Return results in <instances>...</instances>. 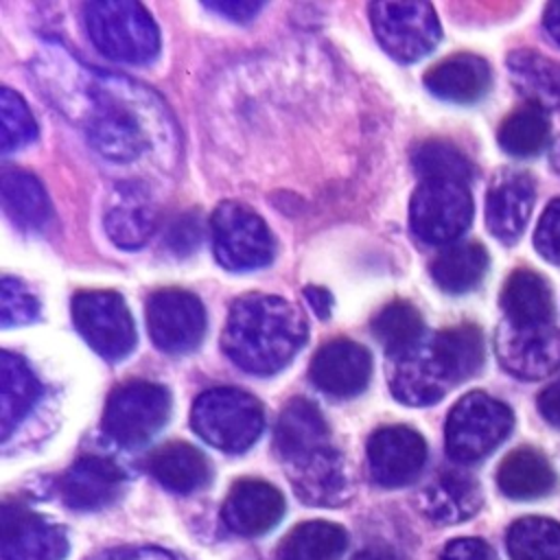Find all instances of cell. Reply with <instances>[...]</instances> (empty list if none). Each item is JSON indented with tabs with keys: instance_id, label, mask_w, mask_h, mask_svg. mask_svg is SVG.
Segmentation results:
<instances>
[{
	"instance_id": "obj_1",
	"label": "cell",
	"mask_w": 560,
	"mask_h": 560,
	"mask_svg": "<svg viewBox=\"0 0 560 560\" xmlns=\"http://www.w3.org/2000/svg\"><path fill=\"white\" fill-rule=\"evenodd\" d=\"M306 330L304 315L284 298L245 293L230 306L221 346L241 370L269 376L298 354Z\"/></svg>"
},
{
	"instance_id": "obj_2",
	"label": "cell",
	"mask_w": 560,
	"mask_h": 560,
	"mask_svg": "<svg viewBox=\"0 0 560 560\" xmlns=\"http://www.w3.org/2000/svg\"><path fill=\"white\" fill-rule=\"evenodd\" d=\"M83 15L92 44L109 59L147 63L160 50V31L138 2L96 0L85 4Z\"/></svg>"
},
{
	"instance_id": "obj_3",
	"label": "cell",
	"mask_w": 560,
	"mask_h": 560,
	"mask_svg": "<svg viewBox=\"0 0 560 560\" xmlns=\"http://www.w3.org/2000/svg\"><path fill=\"white\" fill-rule=\"evenodd\" d=\"M192 431L225 453L247 451L265 429L258 398L236 387H212L197 396L190 411Z\"/></svg>"
},
{
	"instance_id": "obj_4",
	"label": "cell",
	"mask_w": 560,
	"mask_h": 560,
	"mask_svg": "<svg viewBox=\"0 0 560 560\" xmlns=\"http://www.w3.org/2000/svg\"><path fill=\"white\" fill-rule=\"evenodd\" d=\"M392 361L389 389L394 398L411 407L433 405L444 398L451 387L468 378L442 332L422 339L411 352Z\"/></svg>"
},
{
	"instance_id": "obj_5",
	"label": "cell",
	"mask_w": 560,
	"mask_h": 560,
	"mask_svg": "<svg viewBox=\"0 0 560 560\" xmlns=\"http://www.w3.org/2000/svg\"><path fill=\"white\" fill-rule=\"evenodd\" d=\"M512 422L508 405L483 392H470L455 402L446 418V453L462 464L477 462L505 440Z\"/></svg>"
},
{
	"instance_id": "obj_6",
	"label": "cell",
	"mask_w": 560,
	"mask_h": 560,
	"mask_svg": "<svg viewBox=\"0 0 560 560\" xmlns=\"http://www.w3.org/2000/svg\"><path fill=\"white\" fill-rule=\"evenodd\" d=\"M214 258L223 269L252 271L273 258V238L265 221L241 201H221L210 219Z\"/></svg>"
},
{
	"instance_id": "obj_7",
	"label": "cell",
	"mask_w": 560,
	"mask_h": 560,
	"mask_svg": "<svg viewBox=\"0 0 560 560\" xmlns=\"http://www.w3.org/2000/svg\"><path fill=\"white\" fill-rule=\"evenodd\" d=\"M171 416V394L151 381H129L118 385L105 405L103 429L122 446L149 442Z\"/></svg>"
},
{
	"instance_id": "obj_8",
	"label": "cell",
	"mask_w": 560,
	"mask_h": 560,
	"mask_svg": "<svg viewBox=\"0 0 560 560\" xmlns=\"http://www.w3.org/2000/svg\"><path fill=\"white\" fill-rule=\"evenodd\" d=\"M370 22L383 50L405 63L429 55L442 35L429 2H372Z\"/></svg>"
},
{
	"instance_id": "obj_9",
	"label": "cell",
	"mask_w": 560,
	"mask_h": 560,
	"mask_svg": "<svg viewBox=\"0 0 560 560\" xmlns=\"http://www.w3.org/2000/svg\"><path fill=\"white\" fill-rule=\"evenodd\" d=\"M472 221V197L466 184L422 182L409 201L413 234L429 245H446L459 238Z\"/></svg>"
},
{
	"instance_id": "obj_10",
	"label": "cell",
	"mask_w": 560,
	"mask_h": 560,
	"mask_svg": "<svg viewBox=\"0 0 560 560\" xmlns=\"http://www.w3.org/2000/svg\"><path fill=\"white\" fill-rule=\"evenodd\" d=\"M72 319L90 348L109 361L127 357L136 343L131 313L116 291H79Z\"/></svg>"
},
{
	"instance_id": "obj_11",
	"label": "cell",
	"mask_w": 560,
	"mask_h": 560,
	"mask_svg": "<svg viewBox=\"0 0 560 560\" xmlns=\"http://www.w3.org/2000/svg\"><path fill=\"white\" fill-rule=\"evenodd\" d=\"M151 341L168 354L195 350L206 332V311L199 298L184 289H160L147 302Z\"/></svg>"
},
{
	"instance_id": "obj_12",
	"label": "cell",
	"mask_w": 560,
	"mask_h": 560,
	"mask_svg": "<svg viewBox=\"0 0 560 560\" xmlns=\"http://www.w3.org/2000/svg\"><path fill=\"white\" fill-rule=\"evenodd\" d=\"M497 359L516 378L536 381L560 368V328L503 319L494 337Z\"/></svg>"
},
{
	"instance_id": "obj_13",
	"label": "cell",
	"mask_w": 560,
	"mask_h": 560,
	"mask_svg": "<svg viewBox=\"0 0 560 560\" xmlns=\"http://www.w3.org/2000/svg\"><path fill=\"white\" fill-rule=\"evenodd\" d=\"M85 133L92 147L114 162L136 160L149 144L136 112L112 94L107 85L103 92L94 94V107L85 122Z\"/></svg>"
},
{
	"instance_id": "obj_14",
	"label": "cell",
	"mask_w": 560,
	"mask_h": 560,
	"mask_svg": "<svg viewBox=\"0 0 560 560\" xmlns=\"http://www.w3.org/2000/svg\"><path fill=\"white\" fill-rule=\"evenodd\" d=\"M424 438L411 427H383L368 440V470L370 477L383 488L411 483L424 468Z\"/></svg>"
},
{
	"instance_id": "obj_15",
	"label": "cell",
	"mask_w": 560,
	"mask_h": 560,
	"mask_svg": "<svg viewBox=\"0 0 560 560\" xmlns=\"http://www.w3.org/2000/svg\"><path fill=\"white\" fill-rule=\"evenodd\" d=\"M0 551L4 560H63L66 532L24 505H4L0 521Z\"/></svg>"
},
{
	"instance_id": "obj_16",
	"label": "cell",
	"mask_w": 560,
	"mask_h": 560,
	"mask_svg": "<svg viewBox=\"0 0 560 560\" xmlns=\"http://www.w3.org/2000/svg\"><path fill=\"white\" fill-rule=\"evenodd\" d=\"M284 466L295 494L308 505L332 508L352 492L346 459L332 444Z\"/></svg>"
},
{
	"instance_id": "obj_17",
	"label": "cell",
	"mask_w": 560,
	"mask_h": 560,
	"mask_svg": "<svg viewBox=\"0 0 560 560\" xmlns=\"http://www.w3.org/2000/svg\"><path fill=\"white\" fill-rule=\"evenodd\" d=\"M372 374L370 352L350 339H332L324 343L313 361L308 376L311 381L335 398H350L361 394Z\"/></svg>"
},
{
	"instance_id": "obj_18",
	"label": "cell",
	"mask_w": 560,
	"mask_h": 560,
	"mask_svg": "<svg viewBox=\"0 0 560 560\" xmlns=\"http://www.w3.org/2000/svg\"><path fill=\"white\" fill-rule=\"evenodd\" d=\"M536 199L534 179L527 173L505 168L497 173L486 197V225L494 238L512 245L523 234Z\"/></svg>"
},
{
	"instance_id": "obj_19",
	"label": "cell",
	"mask_w": 560,
	"mask_h": 560,
	"mask_svg": "<svg viewBox=\"0 0 560 560\" xmlns=\"http://www.w3.org/2000/svg\"><path fill=\"white\" fill-rule=\"evenodd\" d=\"M125 475L118 464L98 455L79 457L59 479L63 503L79 512L107 508L122 492Z\"/></svg>"
},
{
	"instance_id": "obj_20",
	"label": "cell",
	"mask_w": 560,
	"mask_h": 560,
	"mask_svg": "<svg viewBox=\"0 0 560 560\" xmlns=\"http://www.w3.org/2000/svg\"><path fill=\"white\" fill-rule=\"evenodd\" d=\"M284 514L280 490L262 479H241L228 492L221 518L228 529L241 536H260L269 532Z\"/></svg>"
},
{
	"instance_id": "obj_21",
	"label": "cell",
	"mask_w": 560,
	"mask_h": 560,
	"mask_svg": "<svg viewBox=\"0 0 560 560\" xmlns=\"http://www.w3.org/2000/svg\"><path fill=\"white\" fill-rule=\"evenodd\" d=\"M330 446V431L322 411L306 398H293L276 424V451L284 464Z\"/></svg>"
},
{
	"instance_id": "obj_22",
	"label": "cell",
	"mask_w": 560,
	"mask_h": 560,
	"mask_svg": "<svg viewBox=\"0 0 560 560\" xmlns=\"http://www.w3.org/2000/svg\"><path fill=\"white\" fill-rule=\"evenodd\" d=\"M424 85L442 101L475 103L490 88V66L470 52L451 55L429 68Z\"/></svg>"
},
{
	"instance_id": "obj_23",
	"label": "cell",
	"mask_w": 560,
	"mask_h": 560,
	"mask_svg": "<svg viewBox=\"0 0 560 560\" xmlns=\"http://www.w3.org/2000/svg\"><path fill=\"white\" fill-rule=\"evenodd\" d=\"M481 508V488L462 470H442L422 492L424 514L442 525L462 523Z\"/></svg>"
},
{
	"instance_id": "obj_24",
	"label": "cell",
	"mask_w": 560,
	"mask_h": 560,
	"mask_svg": "<svg viewBox=\"0 0 560 560\" xmlns=\"http://www.w3.org/2000/svg\"><path fill=\"white\" fill-rule=\"evenodd\" d=\"M512 85L542 112L560 109V63L536 50H512L508 55Z\"/></svg>"
},
{
	"instance_id": "obj_25",
	"label": "cell",
	"mask_w": 560,
	"mask_h": 560,
	"mask_svg": "<svg viewBox=\"0 0 560 560\" xmlns=\"http://www.w3.org/2000/svg\"><path fill=\"white\" fill-rule=\"evenodd\" d=\"M42 394V385L28 363L9 352H0V435L7 440L24 420Z\"/></svg>"
},
{
	"instance_id": "obj_26",
	"label": "cell",
	"mask_w": 560,
	"mask_h": 560,
	"mask_svg": "<svg viewBox=\"0 0 560 560\" xmlns=\"http://www.w3.org/2000/svg\"><path fill=\"white\" fill-rule=\"evenodd\" d=\"M499 490L516 501L540 499L556 486V475L547 457L529 446H521L503 457L497 468Z\"/></svg>"
},
{
	"instance_id": "obj_27",
	"label": "cell",
	"mask_w": 560,
	"mask_h": 560,
	"mask_svg": "<svg viewBox=\"0 0 560 560\" xmlns=\"http://www.w3.org/2000/svg\"><path fill=\"white\" fill-rule=\"evenodd\" d=\"M149 472L171 492L188 494L210 481V464L201 451L186 442H168L149 457Z\"/></svg>"
},
{
	"instance_id": "obj_28",
	"label": "cell",
	"mask_w": 560,
	"mask_h": 560,
	"mask_svg": "<svg viewBox=\"0 0 560 560\" xmlns=\"http://www.w3.org/2000/svg\"><path fill=\"white\" fill-rule=\"evenodd\" d=\"M155 230V210L140 186H122L105 214V232L122 249L142 247Z\"/></svg>"
},
{
	"instance_id": "obj_29",
	"label": "cell",
	"mask_w": 560,
	"mask_h": 560,
	"mask_svg": "<svg viewBox=\"0 0 560 560\" xmlns=\"http://www.w3.org/2000/svg\"><path fill=\"white\" fill-rule=\"evenodd\" d=\"M501 308L512 324H551V289L540 273L516 269L503 284Z\"/></svg>"
},
{
	"instance_id": "obj_30",
	"label": "cell",
	"mask_w": 560,
	"mask_h": 560,
	"mask_svg": "<svg viewBox=\"0 0 560 560\" xmlns=\"http://www.w3.org/2000/svg\"><path fill=\"white\" fill-rule=\"evenodd\" d=\"M2 208L22 230H42L50 217V201L37 177L11 166L2 171Z\"/></svg>"
},
{
	"instance_id": "obj_31",
	"label": "cell",
	"mask_w": 560,
	"mask_h": 560,
	"mask_svg": "<svg viewBox=\"0 0 560 560\" xmlns=\"http://www.w3.org/2000/svg\"><path fill=\"white\" fill-rule=\"evenodd\" d=\"M346 547L343 527L328 521H306L282 538L278 560H341Z\"/></svg>"
},
{
	"instance_id": "obj_32",
	"label": "cell",
	"mask_w": 560,
	"mask_h": 560,
	"mask_svg": "<svg viewBox=\"0 0 560 560\" xmlns=\"http://www.w3.org/2000/svg\"><path fill=\"white\" fill-rule=\"evenodd\" d=\"M488 271V252L479 243L448 245L431 265L435 284L446 293L475 289Z\"/></svg>"
},
{
	"instance_id": "obj_33",
	"label": "cell",
	"mask_w": 560,
	"mask_h": 560,
	"mask_svg": "<svg viewBox=\"0 0 560 560\" xmlns=\"http://www.w3.org/2000/svg\"><path fill=\"white\" fill-rule=\"evenodd\" d=\"M372 332L383 350L398 359L424 339V324L418 308L405 300H394L372 319Z\"/></svg>"
},
{
	"instance_id": "obj_34",
	"label": "cell",
	"mask_w": 560,
	"mask_h": 560,
	"mask_svg": "<svg viewBox=\"0 0 560 560\" xmlns=\"http://www.w3.org/2000/svg\"><path fill=\"white\" fill-rule=\"evenodd\" d=\"M512 560H560V523L545 516H525L508 529Z\"/></svg>"
},
{
	"instance_id": "obj_35",
	"label": "cell",
	"mask_w": 560,
	"mask_h": 560,
	"mask_svg": "<svg viewBox=\"0 0 560 560\" xmlns=\"http://www.w3.org/2000/svg\"><path fill=\"white\" fill-rule=\"evenodd\" d=\"M549 142V122L542 109L523 105L508 114L499 127V144L505 153L529 158L545 149Z\"/></svg>"
},
{
	"instance_id": "obj_36",
	"label": "cell",
	"mask_w": 560,
	"mask_h": 560,
	"mask_svg": "<svg viewBox=\"0 0 560 560\" xmlns=\"http://www.w3.org/2000/svg\"><path fill=\"white\" fill-rule=\"evenodd\" d=\"M413 168L422 182H457L468 184L472 179V164L453 144L442 140L422 142L413 151Z\"/></svg>"
},
{
	"instance_id": "obj_37",
	"label": "cell",
	"mask_w": 560,
	"mask_h": 560,
	"mask_svg": "<svg viewBox=\"0 0 560 560\" xmlns=\"http://www.w3.org/2000/svg\"><path fill=\"white\" fill-rule=\"evenodd\" d=\"M0 116H2V153L26 147L37 136L35 118L20 94L9 88L0 92Z\"/></svg>"
},
{
	"instance_id": "obj_38",
	"label": "cell",
	"mask_w": 560,
	"mask_h": 560,
	"mask_svg": "<svg viewBox=\"0 0 560 560\" xmlns=\"http://www.w3.org/2000/svg\"><path fill=\"white\" fill-rule=\"evenodd\" d=\"M39 313V302L31 293V289L15 280L4 276L2 289H0V322L4 328L9 326H22L31 324Z\"/></svg>"
},
{
	"instance_id": "obj_39",
	"label": "cell",
	"mask_w": 560,
	"mask_h": 560,
	"mask_svg": "<svg viewBox=\"0 0 560 560\" xmlns=\"http://www.w3.org/2000/svg\"><path fill=\"white\" fill-rule=\"evenodd\" d=\"M534 247L545 260L560 265V199H553L540 214L534 232Z\"/></svg>"
},
{
	"instance_id": "obj_40",
	"label": "cell",
	"mask_w": 560,
	"mask_h": 560,
	"mask_svg": "<svg viewBox=\"0 0 560 560\" xmlns=\"http://www.w3.org/2000/svg\"><path fill=\"white\" fill-rule=\"evenodd\" d=\"M199 238H201V228L197 217L192 214H184L175 219L166 232V245L179 256H186L192 249H197Z\"/></svg>"
},
{
	"instance_id": "obj_41",
	"label": "cell",
	"mask_w": 560,
	"mask_h": 560,
	"mask_svg": "<svg viewBox=\"0 0 560 560\" xmlns=\"http://www.w3.org/2000/svg\"><path fill=\"white\" fill-rule=\"evenodd\" d=\"M440 560H499L494 549L481 538H455L451 540Z\"/></svg>"
},
{
	"instance_id": "obj_42",
	"label": "cell",
	"mask_w": 560,
	"mask_h": 560,
	"mask_svg": "<svg viewBox=\"0 0 560 560\" xmlns=\"http://www.w3.org/2000/svg\"><path fill=\"white\" fill-rule=\"evenodd\" d=\"M92 560H175V556L158 547H120L109 549Z\"/></svg>"
},
{
	"instance_id": "obj_43",
	"label": "cell",
	"mask_w": 560,
	"mask_h": 560,
	"mask_svg": "<svg viewBox=\"0 0 560 560\" xmlns=\"http://www.w3.org/2000/svg\"><path fill=\"white\" fill-rule=\"evenodd\" d=\"M206 9L221 13L223 18L236 20V22H247L252 20L260 9L262 2H252V0H228V2H206Z\"/></svg>"
},
{
	"instance_id": "obj_44",
	"label": "cell",
	"mask_w": 560,
	"mask_h": 560,
	"mask_svg": "<svg viewBox=\"0 0 560 560\" xmlns=\"http://www.w3.org/2000/svg\"><path fill=\"white\" fill-rule=\"evenodd\" d=\"M538 409L547 422L560 427V378L540 392Z\"/></svg>"
},
{
	"instance_id": "obj_45",
	"label": "cell",
	"mask_w": 560,
	"mask_h": 560,
	"mask_svg": "<svg viewBox=\"0 0 560 560\" xmlns=\"http://www.w3.org/2000/svg\"><path fill=\"white\" fill-rule=\"evenodd\" d=\"M304 298L319 319H326L332 308V295L324 287H306Z\"/></svg>"
},
{
	"instance_id": "obj_46",
	"label": "cell",
	"mask_w": 560,
	"mask_h": 560,
	"mask_svg": "<svg viewBox=\"0 0 560 560\" xmlns=\"http://www.w3.org/2000/svg\"><path fill=\"white\" fill-rule=\"evenodd\" d=\"M350 560H402L392 547L385 545H372L361 551H357Z\"/></svg>"
},
{
	"instance_id": "obj_47",
	"label": "cell",
	"mask_w": 560,
	"mask_h": 560,
	"mask_svg": "<svg viewBox=\"0 0 560 560\" xmlns=\"http://www.w3.org/2000/svg\"><path fill=\"white\" fill-rule=\"evenodd\" d=\"M542 24L547 33L560 44V2H549L542 13Z\"/></svg>"
},
{
	"instance_id": "obj_48",
	"label": "cell",
	"mask_w": 560,
	"mask_h": 560,
	"mask_svg": "<svg viewBox=\"0 0 560 560\" xmlns=\"http://www.w3.org/2000/svg\"><path fill=\"white\" fill-rule=\"evenodd\" d=\"M549 162H551V166H553V171L556 173H560V138L553 142V147H551V153H549Z\"/></svg>"
}]
</instances>
